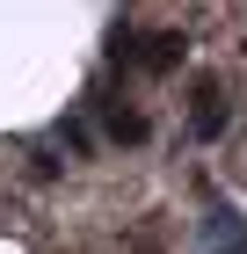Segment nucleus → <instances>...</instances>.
Segmentation results:
<instances>
[{"label": "nucleus", "mask_w": 247, "mask_h": 254, "mask_svg": "<svg viewBox=\"0 0 247 254\" xmlns=\"http://www.w3.org/2000/svg\"><path fill=\"white\" fill-rule=\"evenodd\" d=\"M182 51H189V37L182 29H160V37H146L131 15L109 22V65H138V73H174L182 65Z\"/></svg>", "instance_id": "f257e3e1"}, {"label": "nucleus", "mask_w": 247, "mask_h": 254, "mask_svg": "<svg viewBox=\"0 0 247 254\" xmlns=\"http://www.w3.org/2000/svg\"><path fill=\"white\" fill-rule=\"evenodd\" d=\"M196 240H204V254H247V218L233 211L226 196H211V203H204V225H196Z\"/></svg>", "instance_id": "f03ea898"}, {"label": "nucleus", "mask_w": 247, "mask_h": 254, "mask_svg": "<svg viewBox=\"0 0 247 254\" xmlns=\"http://www.w3.org/2000/svg\"><path fill=\"white\" fill-rule=\"evenodd\" d=\"M233 109H226V80H196V95H189V138H226Z\"/></svg>", "instance_id": "7ed1b4c3"}, {"label": "nucleus", "mask_w": 247, "mask_h": 254, "mask_svg": "<svg viewBox=\"0 0 247 254\" xmlns=\"http://www.w3.org/2000/svg\"><path fill=\"white\" fill-rule=\"evenodd\" d=\"M87 109L102 117V138H116V145H146V117H138V109H124V102H109L102 87L87 95Z\"/></svg>", "instance_id": "20e7f679"}]
</instances>
